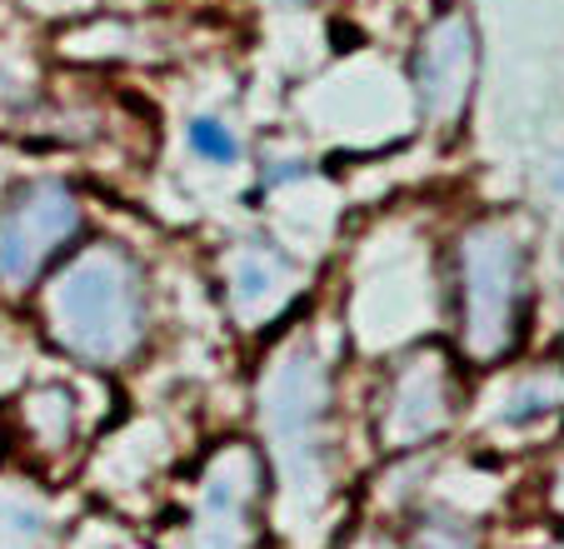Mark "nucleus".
Here are the masks:
<instances>
[{
	"mask_svg": "<svg viewBox=\"0 0 564 549\" xmlns=\"http://www.w3.org/2000/svg\"><path fill=\"white\" fill-rule=\"evenodd\" d=\"M75 225H80L75 195L55 180H41L25 195H15L0 215V280H11V286L35 280V270L61 250Z\"/></svg>",
	"mask_w": 564,
	"mask_h": 549,
	"instance_id": "obj_2",
	"label": "nucleus"
},
{
	"mask_svg": "<svg viewBox=\"0 0 564 549\" xmlns=\"http://www.w3.org/2000/svg\"><path fill=\"white\" fill-rule=\"evenodd\" d=\"M61 335L75 355L116 359L130 349L140 330V290L126 280V265L116 255H90L61 280Z\"/></svg>",
	"mask_w": 564,
	"mask_h": 549,
	"instance_id": "obj_1",
	"label": "nucleus"
},
{
	"mask_svg": "<svg viewBox=\"0 0 564 549\" xmlns=\"http://www.w3.org/2000/svg\"><path fill=\"white\" fill-rule=\"evenodd\" d=\"M459 300H465V335L479 355L510 340V315H514V250L510 240H469L465 270H459Z\"/></svg>",
	"mask_w": 564,
	"mask_h": 549,
	"instance_id": "obj_3",
	"label": "nucleus"
},
{
	"mask_svg": "<svg viewBox=\"0 0 564 549\" xmlns=\"http://www.w3.org/2000/svg\"><path fill=\"white\" fill-rule=\"evenodd\" d=\"M185 146H191V155L195 160H205V165H215V170H225V165H235L240 160V136H235V126L230 120H220V116H195L191 126H185Z\"/></svg>",
	"mask_w": 564,
	"mask_h": 549,
	"instance_id": "obj_4",
	"label": "nucleus"
}]
</instances>
